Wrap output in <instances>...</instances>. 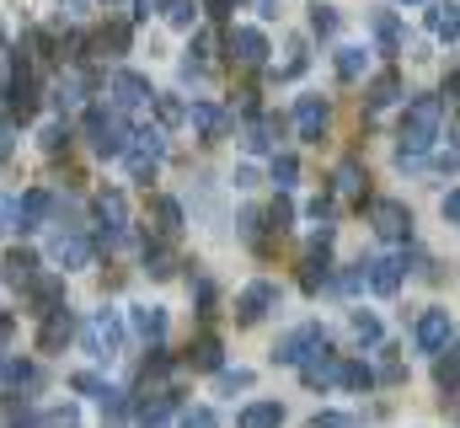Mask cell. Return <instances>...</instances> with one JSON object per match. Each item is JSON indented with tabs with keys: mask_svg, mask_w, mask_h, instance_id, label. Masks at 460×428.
Wrapping results in <instances>:
<instances>
[{
	"mask_svg": "<svg viewBox=\"0 0 460 428\" xmlns=\"http://www.w3.org/2000/svg\"><path fill=\"white\" fill-rule=\"evenodd\" d=\"M402 97V81H396V70H385V76H375L369 81V107H391Z\"/></svg>",
	"mask_w": 460,
	"mask_h": 428,
	"instance_id": "484cf974",
	"label": "cell"
},
{
	"mask_svg": "<svg viewBox=\"0 0 460 428\" xmlns=\"http://www.w3.org/2000/svg\"><path fill=\"white\" fill-rule=\"evenodd\" d=\"M81 97H86V76H75V70H70V76H59V107L81 103Z\"/></svg>",
	"mask_w": 460,
	"mask_h": 428,
	"instance_id": "d590c367",
	"label": "cell"
},
{
	"mask_svg": "<svg viewBox=\"0 0 460 428\" xmlns=\"http://www.w3.org/2000/svg\"><path fill=\"white\" fill-rule=\"evenodd\" d=\"M113 97H118V107H150V103H155L150 81H145V76H134V70H118V76H113Z\"/></svg>",
	"mask_w": 460,
	"mask_h": 428,
	"instance_id": "9a60e30c",
	"label": "cell"
},
{
	"mask_svg": "<svg viewBox=\"0 0 460 428\" xmlns=\"http://www.w3.org/2000/svg\"><path fill=\"white\" fill-rule=\"evenodd\" d=\"M32 252H5V284L16 290V284H32Z\"/></svg>",
	"mask_w": 460,
	"mask_h": 428,
	"instance_id": "4316f807",
	"label": "cell"
},
{
	"mask_svg": "<svg viewBox=\"0 0 460 428\" xmlns=\"http://www.w3.org/2000/svg\"><path fill=\"white\" fill-rule=\"evenodd\" d=\"M65 139H70V134H65V123H49V129H43V150H49V156H54Z\"/></svg>",
	"mask_w": 460,
	"mask_h": 428,
	"instance_id": "681fc988",
	"label": "cell"
},
{
	"mask_svg": "<svg viewBox=\"0 0 460 428\" xmlns=\"http://www.w3.org/2000/svg\"><path fill=\"white\" fill-rule=\"evenodd\" d=\"M188 123H193L204 139H220V134L230 129V118H226L215 103H193V107H188Z\"/></svg>",
	"mask_w": 460,
	"mask_h": 428,
	"instance_id": "44dd1931",
	"label": "cell"
},
{
	"mask_svg": "<svg viewBox=\"0 0 460 428\" xmlns=\"http://www.w3.org/2000/svg\"><path fill=\"white\" fill-rule=\"evenodd\" d=\"M161 11H166V22H172V27H193V16H199V5H193V0H161Z\"/></svg>",
	"mask_w": 460,
	"mask_h": 428,
	"instance_id": "d6a6232c",
	"label": "cell"
},
{
	"mask_svg": "<svg viewBox=\"0 0 460 428\" xmlns=\"http://www.w3.org/2000/svg\"><path fill=\"white\" fill-rule=\"evenodd\" d=\"M155 112H161V123H182L188 118V107L177 103V97H155Z\"/></svg>",
	"mask_w": 460,
	"mask_h": 428,
	"instance_id": "ee69618b",
	"label": "cell"
},
{
	"mask_svg": "<svg viewBox=\"0 0 460 428\" xmlns=\"http://www.w3.org/2000/svg\"><path fill=\"white\" fill-rule=\"evenodd\" d=\"M230 59L246 65V70H257V65L268 59V38H262L257 27H235V32H230Z\"/></svg>",
	"mask_w": 460,
	"mask_h": 428,
	"instance_id": "8fae6325",
	"label": "cell"
},
{
	"mask_svg": "<svg viewBox=\"0 0 460 428\" xmlns=\"http://www.w3.org/2000/svg\"><path fill=\"white\" fill-rule=\"evenodd\" d=\"M273 134H279V123H273V118H257V123H246V139H241V145H246L252 156H262V150H273Z\"/></svg>",
	"mask_w": 460,
	"mask_h": 428,
	"instance_id": "d4e9b609",
	"label": "cell"
},
{
	"mask_svg": "<svg viewBox=\"0 0 460 428\" xmlns=\"http://www.w3.org/2000/svg\"><path fill=\"white\" fill-rule=\"evenodd\" d=\"M353 337H358V343H380V321L358 311V317H353Z\"/></svg>",
	"mask_w": 460,
	"mask_h": 428,
	"instance_id": "7bdbcfd3",
	"label": "cell"
},
{
	"mask_svg": "<svg viewBox=\"0 0 460 428\" xmlns=\"http://www.w3.org/2000/svg\"><path fill=\"white\" fill-rule=\"evenodd\" d=\"M364 268H369V290L375 295H396L402 290V268H407L402 257H369Z\"/></svg>",
	"mask_w": 460,
	"mask_h": 428,
	"instance_id": "ac0fdd59",
	"label": "cell"
},
{
	"mask_svg": "<svg viewBox=\"0 0 460 428\" xmlns=\"http://www.w3.org/2000/svg\"><path fill=\"white\" fill-rule=\"evenodd\" d=\"M273 306H279V284L257 279V284H246V290H241V300H235V317H241L246 326H252V321H262V317H268Z\"/></svg>",
	"mask_w": 460,
	"mask_h": 428,
	"instance_id": "30bf717a",
	"label": "cell"
},
{
	"mask_svg": "<svg viewBox=\"0 0 460 428\" xmlns=\"http://www.w3.org/2000/svg\"><path fill=\"white\" fill-rule=\"evenodd\" d=\"M49 257H54L65 273L86 268V263H92V241H86V230H81V225H59L54 241H49Z\"/></svg>",
	"mask_w": 460,
	"mask_h": 428,
	"instance_id": "277c9868",
	"label": "cell"
},
{
	"mask_svg": "<svg viewBox=\"0 0 460 428\" xmlns=\"http://www.w3.org/2000/svg\"><path fill=\"white\" fill-rule=\"evenodd\" d=\"M343 386H348V391H369V386H375V375H369L364 364H343Z\"/></svg>",
	"mask_w": 460,
	"mask_h": 428,
	"instance_id": "b9f144b4",
	"label": "cell"
},
{
	"mask_svg": "<svg viewBox=\"0 0 460 428\" xmlns=\"http://www.w3.org/2000/svg\"><path fill=\"white\" fill-rule=\"evenodd\" d=\"M316 428H358L348 413H316Z\"/></svg>",
	"mask_w": 460,
	"mask_h": 428,
	"instance_id": "816d5d0a",
	"label": "cell"
},
{
	"mask_svg": "<svg viewBox=\"0 0 460 428\" xmlns=\"http://www.w3.org/2000/svg\"><path fill=\"white\" fill-rule=\"evenodd\" d=\"M27 380H32V364H22V359H16V353H11V359H5V391H11V397H16V391H22V386H27Z\"/></svg>",
	"mask_w": 460,
	"mask_h": 428,
	"instance_id": "836d02e7",
	"label": "cell"
},
{
	"mask_svg": "<svg viewBox=\"0 0 460 428\" xmlns=\"http://www.w3.org/2000/svg\"><path fill=\"white\" fill-rule=\"evenodd\" d=\"M338 76L343 81H358L364 76V49H338Z\"/></svg>",
	"mask_w": 460,
	"mask_h": 428,
	"instance_id": "e575fe53",
	"label": "cell"
},
{
	"mask_svg": "<svg viewBox=\"0 0 460 428\" xmlns=\"http://www.w3.org/2000/svg\"><path fill=\"white\" fill-rule=\"evenodd\" d=\"M327 118H332V107L322 103V97H305V103L295 107V123H300V139H322V134H327Z\"/></svg>",
	"mask_w": 460,
	"mask_h": 428,
	"instance_id": "d6986e66",
	"label": "cell"
},
{
	"mask_svg": "<svg viewBox=\"0 0 460 428\" xmlns=\"http://www.w3.org/2000/svg\"><path fill=\"white\" fill-rule=\"evenodd\" d=\"M246 386H252V375H246V370H235V375H220V391H246Z\"/></svg>",
	"mask_w": 460,
	"mask_h": 428,
	"instance_id": "f907efd6",
	"label": "cell"
},
{
	"mask_svg": "<svg viewBox=\"0 0 460 428\" xmlns=\"http://www.w3.org/2000/svg\"><path fill=\"white\" fill-rule=\"evenodd\" d=\"M295 177H300V161H295V156H279V161H273V183H279V193H284Z\"/></svg>",
	"mask_w": 460,
	"mask_h": 428,
	"instance_id": "f35d334b",
	"label": "cell"
},
{
	"mask_svg": "<svg viewBox=\"0 0 460 428\" xmlns=\"http://www.w3.org/2000/svg\"><path fill=\"white\" fill-rule=\"evenodd\" d=\"M49 214H54V199H49L43 188H38V193H27V225H43Z\"/></svg>",
	"mask_w": 460,
	"mask_h": 428,
	"instance_id": "8d00e7d4",
	"label": "cell"
},
{
	"mask_svg": "<svg viewBox=\"0 0 460 428\" xmlns=\"http://www.w3.org/2000/svg\"><path fill=\"white\" fill-rule=\"evenodd\" d=\"M230 5H235V0H204V11H209V16H226Z\"/></svg>",
	"mask_w": 460,
	"mask_h": 428,
	"instance_id": "11a10c76",
	"label": "cell"
},
{
	"mask_svg": "<svg viewBox=\"0 0 460 428\" xmlns=\"http://www.w3.org/2000/svg\"><path fill=\"white\" fill-rule=\"evenodd\" d=\"M402 5H412V0H402Z\"/></svg>",
	"mask_w": 460,
	"mask_h": 428,
	"instance_id": "680465c9",
	"label": "cell"
},
{
	"mask_svg": "<svg viewBox=\"0 0 460 428\" xmlns=\"http://www.w3.org/2000/svg\"><path fill=\"white\" fill-rule=\"evenodd\" d=\"M155 225H161V236H177L182 230V204L177 199H155Z\"/></svg>",
	"mask_w": 460,
	"mask_h": 428,
	"instance_id": "4dcf8cb0",
	"label": "cell"
},
{
	"mask_svg": "<svg viewBox=\"0 0 460 428\" xmlns=\"http://www.w3.org/2000/svg\"><path fill=\"white\" fill-rule=\"evenodd\" d=\"M86 139L102 161H113L128 150V123H123V107H92L86 112Z\"/></svg>",
	"mask_w": 460,
	"mask_h": 428,
	"instance_id": "7a4b0ae2",
	"label": "cell"
},
{
	"mask_svg": "<svg viewBox=\"0 0 460 428\" xmlns=\"http://www.w3.org/2000/svg\"><path fill=\"white\" fill-rule=\"evenodd\" d=\"M445 219H450V225H460V188L445 199Z\"/></svg>",
	"mask_w": 460,
	"mask_h": 428,
	"instance_id": "db71d44e",
	"label": "cell"
},
{
	"mask_svg": "<svg viewBox=\"0 0 460 428\" xmlns=\"http://www.w3.org/2000/svg\"><path fill=\"white\" fill-rule=\"evenodd\" d=\"M268 219H273V230H284V225L295 219V204H289V199L279 193V199H273V210H268Z\"/></svg>",
	"mask_w": 460,
	"mask_h": 428,
	"instance_id": "7dc6e473",
	"label": "cell"
},
{
	"mask_svg": "<svg viewBox=\"0 0 460 428\" xmlns=\"http://www.w3.org/2000/svg\"><path fill=\"white\" fill-rule=\"evenodd\" d=\"M322 343H327V332H322L316 321H305V326H295V332H289V337L273 348V359H279V364H305V359H311Z\"/></svg>",
	"mask_w": 460,
	"mask_h": 428,
	"instance_id": "52a82bcc",
	"label": "cell"
},
{
	"mask_svg": "<svg viewBox=\"0 0 460 428\" xmlns=\"http://www.w3.org/2000/svg\"><path fill=\"white\" fill-rule=\"evenodd\" d=\"M27 290H32V300H38L43 311H54V306H65V279H32Z\"/></svg>",
	"mask_w": 460,
	"mask_h": 428,
	"instance_id": "83f0119b",
	"label": "cell"
},
{
	"mask_svg": "<svg viewBox=\"0 0 460 428\" xmlns=\"http://www.w3.org/2000/svg\"><path fill=\"white\" fill-rule=\"evenodd\" d=\"M439 123H445V103L439 97H418V103L407 107V118H402V150H396V161L407 166L412 156H423L439 139Z\"/></svg>",
	"mask_w": 460,
	"mask_h": 428,
	"instance_id": "6da1fadb",
	"label": "cell"
},
{
	"mask_svg": "<svg viewBox=\"0 0 460 428\" xmlns=\"http://www.w3.org/2000/svg\"><path fill=\"white\" fill-rule=\"evenodd\" d=\"M327 252H332V225H322L316 241H311V252H305V273H300V284H305L311 295H316L322 279H327Z\"/></svg>",
	"mask_w": 460,
	"mask_h": 428,
	"instance_id": "7c38bea8",
	"label": "cell"
},
{
	"mask_svg": "<svg viewBox=\"0 0 460 428\" xmlns=\"http://www.w3.org/2000/svg\"><path fill=\"white\" fill-rule=\"evenodd\" d=\"M43 428H81V413L75 407H49L43 413Z\"/></svg>",
	"mask_w": 460,
	"mask_h": 428,
	"instance_id": "ab89813d",
	"label": "cell"
},
{
	"mask_svg": "<svg viewBox=\"0 0 460 428\" xmlns=\"http://www.w3.org/2000/svg\"><path fill=\"white\" fill-rule=\"evenodd\" d=\"M375 38H380V49H385V54H396V49H402V27H396V16H391V11H375Z\"/></svg>",
	"mask_w": 460,
	"mask_h": 428,
	"instance_id": "f1b7e54d",
	"label": "cell"
},
{
	"mask_svg": "<svg viewBox=\"0 0 460 428\" xmlns=\"http://www.w3.org/2000/svg\"><path fill=\"white\" fill-rule=\"evenodd\" d=\"M123 161H128V177H134V183H150V177L161 172V161H166V134H161V129H134Z\"/></svg>",
	"mask_w": 460,
	"mask_h": 428,
	"instance_id": "3957f363",
	"label": "cell"
},
{
	"mask_svg": "<svg viewBox=\"0 0 460 428\" xmlns=\"http://www.w3.org/2000/svg\"><path fill=\"white\" fill-rule=\"evenodd\" d=\"M134 5V16H150V0H128Z\"/></svg>",
	"mask_w": 460,
	"mask_h": 428,
	"instance_id": "6f0895ef",
	"label": "cell"
},
{
	"mask_svg": "<svg viewBox=\"0 0 460 428\" xmlns=\"http://www.w3.org/2000/svg\"><path fill=\"white\" fill-rule=\"evenodd\" d=\"M182 428H220V418H215L209 407H188V413H182Z\"/></svg>",
	"mask_w": 460,
	"mask_h": 428,
	"instance_id": "bcb514c9",
	"label": "cell"
},
{
	"mask_svg": "<svg viewBox=\"0 0 460 428\" xmlns=\"http://www.w3.org/2000/svg\"><path fill=\"white\" fill-rule=\"evenodd\" d=\"M70 337H75V317H70L65 306L43 311V332H38V348H43V353H59V348H65Z\"/></svg>",
	"mask_w": 460,
	"mask_h": 428,
	"instance_id": "4fadbf2b",
	"label": "cell"
},
{
	"mask_svg": "<svg viewBox=\"0 0 460 428\" xmlns=\"http://www.w3.org/2000/svg\"><path fill=\"white\" fill-rule=\"evenodd\" d=\"M5 112H11V123L32 118V76H27V65H16V54H5Z\"/></svg>",
	"mask_w": 460,
	"mask_h": 428,
	"instance_id": "8992f818",
	"label": "cell"
},
{
	"mask_svg": "<svg viewBox=\"0 0 460 428\" xmlns=\"http://www.w3.org/2000/svg\"><path fill=\"white\" fill-rule=\"evenodd\" d=\"M97 49H102V54H108V49H113V54H123V49H128V27H123V22H113L108 32H97Z\"/></svg>",
	"mask_w": 460,
	"mask_h": 428,
	"instance_id": "74e56055",
	"label": "cell"
},
{
	"mask_svg": "<svg viewBox=\"0 0 460 428\" xmlns=\"http://www.w3.org/2000/svg\"><path fill=\"white\" fill-rule=\"evenodd\" d=\"M220 359H226V353H220V337L204 332V337L193 343V370H220Z\"/></svg>",
	"mask_w": 460,
	"mask_h": 428,
	"instance_id": "f546056e",
	"label": "cell"
},
{
	"mask_svg": "<svg viewBox=\"0 0 460 428\" xmlns=\"http://www.w3.org/2000/svg\"><path fill=\"white\" fill-rule=\"evenodd\" d=\"M311 27H316V32H332V27H338V11H332V5H316V11H311Z\"/></svg>",
	"mask_w": 460,
	"mask_h": 428,
	"instance_id": "c3c4849f",
	"label": "cell"
},
{
	"mask_svg": "<svg viewBox=\"0 0 460 428\" xmlns=\"http://www.w3.org/2000/svg\"><path fill=\"white\" fill-rule=\"evenodd\" d=\"M434 375H439V391H445V402H450V397L460 402V359H439V370H434Z\"/></svg>",
	"mask_w": 460,
	"mask_h": 428,
	"instance_id": "1f68e13d",
	"label": "cell"
},
{
	"mask_svg": "<svg viewBox=\"0 0 460 428\" xmlns=\"http://www.w3.org/2000/svg\"><path fill=\"white\" fill-rule=\"evenodd\" d=\"M332 188H338V199H364V172H358V161H353V156H348L343 166H338Z\"/></svg>",
	"mask_w": 460,
	"mask_h": 428,
	"instance_id": "cb8c5ba5",
	"label": "cell"
},
{
	"mask_svg": "<svg viewBox=\"0 0 460 428\" xmlns=\"http://www.w3.org/2000/svg\"><path fill=\"white\" fill-rule=\"evenodd\" d=\"M172 402H177V397H166V391L145 386V397H139V407H134L139 428H166V418H172Z\"/></svg>",
	"mask_w": 460,
	"mask_h": 428,
	"instance_id": "e0dca14e",
	"label": "cell"
},
{
	"mask_svg": "<svg viewBox=\"0 0 460 428\" xmlns=\"http://www.w3.org/2000/svg\"><path fill=\"white\" fill-rule=\"evenodd\" d=\"M128 321H134V332H139L145 343H161V337H166V311H161V306H134Z\"/></svg>",
	"mask_w": 460,
	"mask_h": 428,
	"instance_id": "7402d4cb",
	"label": "cell"
},
{
	"mask_svg": "<svg viewBox=\"0 0 460 428\" xmlns=\"http://www.w3.org/2000/svg\"><path fill=\"white\" fill-rule=\"evenodd\" d=\"M429 32L445 38V43H456L460 38V5L456 0H434V5H429Z\"/></svg>",
	"mask_w": 460,
	"mask_h": 428,
	"instance_id": "ffe728a7",
	"label": "cell"
},
{
	"mask_svg": "<svg viewBox=\"0 0 460 428\" xmlns=\"http://www.w3.org/2000/svg\"><path fill=\"white\" fill-rule=\"evenodd\" d=\"M145 268H150V279H172V257L166 252H150L145 246Z\"/></svg>",
	"mask_w": 460,
	"mask_h": 428,
	"instance_id": "f6af8a7d",
	"label": "cell"
},
{
	"mask_svg": "<svg viewBox=\"0 0 460 428\" xmlns=\"http://www.w3.org/2000/svg\"><path fill=\"white\" fill-rule=\"evenodd\" d=\"M300 380L305 386H327V380H343V364H338V353H332V343H322L305 364H300Z\"/></svg>",
	"mask_w": 460,
	"mask_h": 428,
	"instance_id": "5bb4252c",
	"label": "cell"
},
{
	"mask_svg": "<svg viewBox=\"0 0 460 428\" xmlns=\"http://www.w3.org/2000/svg\"><path fill=\"white\" fill-rule=\"evenodd\" d=\"M5 230H32L27 225V199H5Z\"/></svg>",
	"mask_w": 460,
	"mask_h": 428,
	"instance_id": "60d3db41",
	"label": "cell"
},
{
	"mask_svg": "<svg viewBox=\"0 0 460 428\" xmlns=\"http://www.w3.org/2000/svg\"><path fill=\"white\" fill-rule=\"evenodd\" d=\"M97 225H102V246L118 252L123 246V236H128V204H123V193H97Z\"/></svg>",
	"mask_w": 460,
	"mask_h": 428,
	"instance_id": "5b68a950",
	"label": "cell"
},
{
	"mask_svg": "<svg viewBox=\"0 0 460 428\" xmlns=\"http://www.w3.org/2000/svg\"><path fill=\"white\" fill-rule=\"evenodd\" d=\"M241 428H279L284 424V407L279 402H252V407H241Z\"/></svg>",
	"mask_w": 460,
	"mask_h": 428,
	"instance_id": "603a6c76",
	"label": "cell"
},
{
	"mask_svg": "<svg viewBox=\"0 0 460 428\" xmlns=\"http://www.w3.org/2000/svg\"><path fill=\"white\" fill-rule=\"evenodd\" d=\"M445 343H450V311H423V321H418V348L423 353H445Z\"/></svg>",
	"mask_w": 460,
	"mask_h": 428,
	"instance_id": "2e32d148",
	"label": "cell"
},
{
	"mask_svg": "<svg viewBox=\"0 0 460 428\" xmlns=\"http://www.w3.org/2000/svg\"><path fill=\"white\" fill-rule=\"evenodd\" d=\"M86 348L97 353V359H113L118 353V343H123V321H118V311H97V317L86 321Z\"/></svg>",
	"mask_w": 460,
	"mask_h": 428,
	"instance_id": "ba28073f",
	"label": "cell"
},
{
	"mask_svg": "<svg viewBox=\"0 0 460 428\" xmlns=\"http://www.w3.org/2000/svg\"><path fill=\"white\" fill-rule=\"evenodd\" d=\"M369 219H375V230H380L385 241H407V236H412V214L402 210L396 199H375V204H369Z\"/></svg>",
	"mask_w": 460,
	"mask_h": 428,
	"instance_id": "9c48e42d",
	"label": "cell"
},
{
	"mask_svg": "<svg viewBox=\"0 0 460 428\" xmlns=\"http://www.w3.org/2000/svg\"><path fill=\"white\" fill-rule=\"evenodd\" d=\"M5 428H43V418H16V407L5 413Z\"/></svg>",
	"mask_w": 460,
	"mask_h": 428,
	"instance_id": "f5cc1de1",
	"label": "cell"
},
{
	"mask_svg": "<svg viewBox=\"0 0 460 428\" xmlns=\"http://www.w3.org/2000/svg\"><path fill=\"white\" fill-rule=\"evenodd\" d=\"M445 97H456V103H460V70L450 76V86H445Z\"/></svg>",
	"mask_w": 460,
	"mask_h": 428,
	"instance_id": "9f6ffc18",
	"label": "cell"
}]
</instances>
